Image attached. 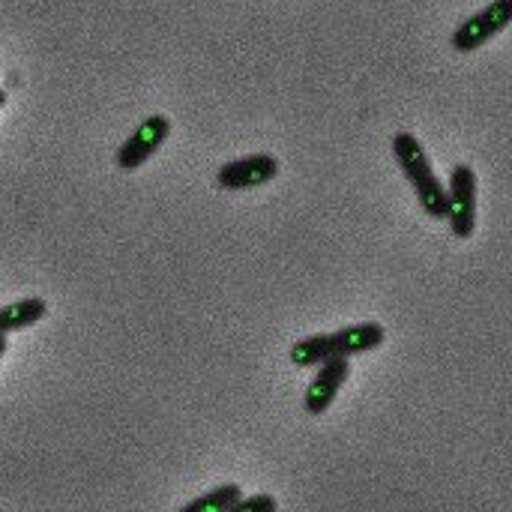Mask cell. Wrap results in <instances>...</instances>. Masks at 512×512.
I'll list each match as a JSON object with an SVG mask.
<instances>
[{
    "instance_id": "3",
    "label": "cell",
    "mask_w": 512,
    "mask_h": 512,
    "mask_svg": "<svg viewBox=\"0 0 512 512\" xmlns=\"http://www.w3.org/2000/svg\"><path fill=\"white\" fill-rule=\"evenodd\" d=\"M168 138H171V117H168V114H150V117H144V120L135 126V132L117 147L114 165H117L120 171H138V168H144V165L153 159V153H159V147H162Z\"/></svg>"
},
{
    "instance_id": "8",
    "label": "cell",
    "mask_w": 512,
    "mask_h": 512,
    "mask_svg": "<svg viewBox=\"0 0 512 512\" xmlns=\"http://www.w3.org/2000/svg\"><path fill=\"white\" fill-rule=\"evenodd\" d=\"M48 315V303L42 297H21V300H12L6 306H0V333L3 336H12V333H21L33 324H39L42 318Z\"/></svg>"
},
{
    "instance_id": "9",
    "label": "cell",
    "mask_w": 512,
    "mask_h": 512,
    "mask_svg": "<svg viewBox=\"0 0 512 512\" xmlns=\"http://www.w3.org/2000/svg\"><path fill=\"white\" fill-rule=\"evenodd\" d=\"M336 354V345H333V333H312L306 339H297L288 351V360L297 366V369H315L318 363H324L327 357Z\"/></svg>"
},
{
    "instance_id": "1",
    "label": "cell",
    "mask_w": 512,
    "mask_h": 512,
    "mask_svg": "<svg viewBox=\"0 0 512 512\" xmlns=\"http://www.w3.org/2000/svg\"><path fill=\"white\" fill-rule=\"evenodd\" d=\"M393 159L408 177L423 213L435 222L447 219V186L435 174V165L423 147V141L414 132H399L393 135Z\"/></svg>"
},
{
    "instance_id": "11",
    "label": "cell",
    "mask_w": 512,
    "mask_h": 512,
    "mask_svg": "<svg viewBox=\"0 0 512 512\" xmlns=\"http://www.w3.org/2000/svg\"><path fill=\"white\" fill-rule=\"evenodd\" d=\"M276 498L273 495H240L231 512H276Z\"/></svg>"
},
{
    "instance_id": "6",
    "label": "cell",
    "mask_w": 512,
    "mask_h": 512,
    "mask_svg": "<svg viewBox=\"0 0 512 512\" xmlns=\"http://www.w3.org/2000/svg\"><path fill=\"white\" fill-rule=\"evenodd\" d=\"M315 378L309 381L306 393H303V408L309 417H321L333 408L339 390L345 387L348 375H351V357H342V354H333L327 357L324 363L315 366Z\"/></svg>"
},
{
    "instance_id": "10",
    "label": "cell",
    "mask_w": 512,
    "mask_h": 512,
    "mask_svg": "<svg viewBox=\"0 0 512 512\" xmlns=\"http://www.w3.org/2000/svg\"><path fill=\"white\" fill-rule=\"evenodd\" d=\"M243 495V489L237 483H225V486H216L210 489L207 495L183 504L180 512H231V507L237 504V498Z\"/></svg>"
},
{
    "instance_id": "13",
    "label": "cell",
    "mask_w": 512,
    "mask_h": 512,
    "mask_svg": "<svg viewBox=\"0 0 512 512\" xmlns=\"http://www.w3.org/2000/svg\"><path fill=\"white\" fill-rule=\"evenodd\" d=\"M6 105H9V93H6V90L0 87V108H6Z\"/></svg>"
},
{
    "instance_id": "5",
    "label": "cell",
    "mask_w": 512,
    "mask_h": 512,
    "mask_svg": "<svg viewBox=\"0 0 512 512\" xmlns=\"http://www.w3.org/2000/svg\"><path fill=\"white\" fill-rule=\"evenodd\" d=\"M279 177V159L273 153H249L240 159L225 162L216 171V183L225 192H246V189H258L267 186Z\"/></svg>"
},
{
    "instance_id": "2",
    "label": "cell",
    "mask_w": 512,
    "mask_h": 512,
    "mask_svg": "<svg viewBox=\"0 0 512 512\" xmlns=\"http://www.w3.org/2000/svg\"><path fill=\"white\" fill-rule=\"evenodd\" d=\"M447 222L456 240H471L477 231V171L459 162L447 183Z\"/></svg>"
},
{
    "instance_id": "7",
    "label": "cell",
    "mask_w": 512,
    "mask_h": 512,
    "mask_svg": "<svg viewBox=\"0 0 512 512\" xmlns=\"http://www.w3.org/2000/svg\"><path fill=\"white\" fill-rule=\"evenodd\" d=\"M387 342V327L378 321H354L339 330H333V345L336 354L342 357H360L369 351H378Z\"/></svg>"
},
{
    "instance_id": "12",
    "label": "cell",
    "mask_w": 512,
    "mask_h": 512,
    "mask_svg": "<svg viewBox=\"0 0 512 512\" xmlns=\"http://www.w3.org/2000/svg\"><path fill=\"white\" fill-rule=\"evenodd\" d=\"M6 351H9V336H3V333H0V360L6 357Z\"/></svg>"
},
{
    "instance_id": "4",
    "label": "cell",
    "mask_w": 512,
    "mask_h": 512,
    "mask_svg": "<svg viewBox=\"0 0 512 512\" xmlns=\"http://www.w3.org/2000/svg\"><path fill=\"white\" fill-rule=\"evenodd\" d=\"M512 24V0H492L486 9L474 12L453 30V48L459 54L480 51L486 42H492L498 33H504Z\"/></svg>"
}]
</instances>
